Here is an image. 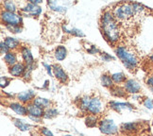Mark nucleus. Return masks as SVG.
Instances as JSON below:
<instances>
[{
	"label": "nucleus",
	"instance_id": "f257e3e1",
	"mask_svg": "<svg viewBox=\"0 0 153 136\" xmlns=\"http://www.w3.org/2000/svg\"><path fill=\"white\" fill-rule=\"evenodd\" d=\"M102 27L105 35L111 41H116L119 36L118 27L116 26V23L114 20L113 16L109 13H106L102 18Z\"/></svg>",
	"mask_w": 153,
	"mask_h": 136
},
{
	"label": "nucleus",
	"instance_id": "f03ea898",
	"mask_svg": "<svg viewBox=\"0 0 153 136\" xmlns=\"http://www.w3.org/2000/svg\"><path fill=\"white\" fill-rule=\"evenodd\" d=\"M117 55L120 58L124 65L131 71V72H136L137 66L139 64V60L136 54L128 52L124 47H119L116 50Z\"/></svg>",
	"mask_w": 153,
	"mask_h": 136
},
{
	"label": "nucleus",
	"instance_id": "7ed1b4c3",
	"mask_svg": "<svg viewBox=\"0 0 153 136\" xmlns=\"http://www.w3.org/2000/svg\"><path fill=\"white\" fill-rule=\"evenodd\" d=\"M2 20L7 23L9 26H18V24L21 23V17L13 13L6 11L2 13Z\"/></svg>",
	"mask_w": 153,
	"mask_h": 136
},
{
	"label": "nucleus",
	"instance_id": "20e7f679",
	"mask_svg": "<svg viewBox=\"0 0 153 136\" xmlns=\"http://www.w3.org/2000/svg\"><path fill=\"white\" fill-rule=\"evenodd\" d=\"M99 129L106 134H114L117 132V127L111 120H104L100 123Z\"/></svg>",
	"mask_w": 153,
	"mask_h": 136
},
{
	"label": "nucleus",
	"instance_id": "39448f33",
	"mask_svg": "<svg viewBox=\"0 0 153 136\" xmlns=\"http://www.w3.org/2000/svg\"><path fill=\"white\" fill-rule=\"evenodd\" d=\"M125 88L127 92L131 94H137L141 92V86L136 80H128L125 83Z\"/></svg>",
	"mask_w": 153,
	"mask_h": 136
},
{
	"label": "nucleus",
	"instance_id": "423d86ee",
	"mask_svg": "<svg viewBox=\"0 0 153 136\" xmlns=\"http://www.w3.org/2000/svg\"><path fill=\"white\" fill-rule=\"evenodd\" d=\"M53 72H54V75H55V77H56L58 80H60L62 82H65L66 81V80H67V75L64 73V71L62 69L61 66L57 65V64L53 65Z\"/></svg>",
	"mask_w": 153,
	"mask_h": 136
},
{
	"label": "nucleus",
	"instance_id": "0eeeda50",
	"mask_svg": "<svg viewBox=\"0 0 153 136\" xmlns=\"http://www.w3.org/2000/svg\"><path fill=\"white\" fill-rule=\"evenodd\" d=\"M101 109V103L99 101V99L97 98H93L90 100L89 103V107H88V110H89L91 113L93 114H97Z\"/></svg>",
	"mask_w": 153,
	"mask_h": 136
},
{
	"label": "nucleus",
	"instance_id": "6e6552de",
	"mask_svg": "<svg viewBox=\"0 0 153 136\" xmlns=\"http://www.w3.org/2000/svg\"><path fill=\"white\" fill-rule=\"evenodd\" d=\"M24 71H25V68H24V66H23V64L15 63L14 65H13L10 67V73L14 77H19L24 73Z\"/></svg>",
	"mask_w": 153,
	"mask_h": 136
},
{
	"label": "nucleus",
	"instance_id": "1a4fd4ad",
	"mask_svg": "<svg viewBox=\"0 0 153 136\" xmlns=\"http://www.w3.org/2000/svg\"><path fill=\"white\" fill-rule=\"evenodd\" d=\"M27 110V113L31 116L39 117L41 115H43V110L36 105H29Z\"/></svg>",
	"mask_w": 153,
	"mask_h": 136
},
{
	"label": "nucleus",
	"instance_id": "9d476101",
	"mask_svg": "<svg viewBox=\"0 0 153 136\" xmlns=\"http://www.w3.org/2000/svg\"><path fill=\"white\" fill-rule=\"evenodd\" d=\"M66 48L64 46H58V48L55 51V57L58 61H62L66 57Z\"/></svg>",
	"mask_w": 153,
	"mask_h": 136
},
{
	"label": "nucleus",
	"instance_id": "9b49d317",
	"mask_svg": "<svg viewBox=\"0 0 153 136\" xmlns=\"http://www.w3.org/2000/svg\"><path fill=\"white\" fill-rule=\"evenodd\" d=\"M24 10L27 11V13H31L32 15H38L41 13L40 7H38L37 5H34L32 3L28 4L27 7L24 9Z\"/></svg>",
	"mask_w": 153,
	"mask_h": 136
},
{
	"label": "nucleus",
	"instance_id": "f8f14e48",
	"mask_svg": "<svg viewBox=\"0 0 153 136\" xmlns=\"http://www.w3.org/2000/svg\"><path fill=\"white\" fill-rule=\"evenodd\" d=\"M22 54H23V58H24V60L27 62V65L28 66L31 65V64L33 63V58H32L31 52L29 51V49H27V47H25L22 51Z\"/></svg>",
	"mask_w": 153,
	"mask_h": 136
},
{
	"label": "nucleus",
	"instance_id": "ddd939ff",
	"mask_svg": "<svg viewBox=\"0 0 153 136\" xmlns=\"http://www.w3.org/2000/svg\"><path fill=\"white\" fill-rule=\"evenodd\" d=\"M10 108L13 109L16 114H21V115H26L27 114V110L23 107V106H21L20 104H17V103H13L10 105Z\"/></svg>",
	"mask_w": 153,
	"mask_h": 136
},
{
	"label": "nucleus",
	"instance_id": "4468645a",
	"mask_svg": "<svg viewBox=\"0 0 153 136\" xmlns=\"http://www.w3.org/2000/svg\"><path fill=\"white\" fill-rule=\"evenodd\" d=\"M34 97V94L33 92L31 91H26V92H23V93H20L18 94V98L21 101H28L29 99H31L32 97Z\"/></svg>",
	"mask_w": 153,
	"mask_h": 136
},
{
	"label": "nucleus",
	"instance_id": "2eb2a0df",
	"mask_svg": "<svg viewBox=\"0 0 153 136\" xmlns=\"http://www.w3.org/2000/svg\"><path fill=\"white\" fill-rule=\"evenodd\" d=\"M111 108L114 109L115 111H120L121 109H126V108H128V109H132V106L131 104H126V103H117V102H111Z\"/></svg>",
	"mask_w": 153,
	"mask_h": 136
},
{
	"label": "nucleus",
	"instance_id": "dca6fc26",
	"mask_svg": "<svg viewBox=\"0 0 153 136\" xmlns=\"http://www.w3.org/2000/svg\"><path fill=\"white\" fill-rule=\"evenodd\" d=\"M49 104H50L49 100L45 99V98H36L34 100V105L38 106V107H40L41 109L48 107Z\"/></svg>",
	"mask_w": 153,
	"mask_h": 136
},
{
	"label": "nucleus",
	"instance_id": "f3484780",
	"mask_svg": "<svg viewBox=\"0 0 153 136\" xmlns=\"http://www.w3.org/2000/svg\"><path fill=\"white\" fill-rule=\"evenodd\" d=\"M4 44L7 45L8 48H14L17 45H18L19 42L17 41L16 39H13V38H10V37H8L5 39V42Z\"/></svg>",
	"mask_w": 153,
	"mask_h": 136
},
{
	"label": "nucleus",
	"instance_id": "a211bd4d",
	"mask_svg": "<svg viewBox=\"0 0 153 136\" xmlns=\"http://www.w3.org/2000/svg\"><path fill=\"white\" fill-rule=\"evenodd\" d=\"M4 60L8 64H10V65H13V64L14 65V63L16 62V57L13 53H7L4 57Z\"/></svg>",
	"mask_w": 153,
	"mask_h": 136
},
{
	"label": "nucleus",
	"instance_id": "6ab92c4d",
	"mask_svg": "<svg viewBox=\"0 0 153 136\" xmlns=\"http://www.w3.org/2000/svg\"><path fill=\"white\" fill-rule=\"evenodd\" d=\"M111 79H113L114 81L120 83V82L126 80V76H125L124 74H123V73H116V74H114V75H113V77H111Z\"/></svg>",
	"mask_w": 153,
	"mask_h": 136
},
{
	"label": "nucleus",
	"instance_id": "aec40b11",
	"mask_svg": "<svg viewBox=\"0 0 153 136\" xmlns=\"http://www.w3.org/2000/svg\"><path fill=\"white\" fill-rule=\"evenodd\" d=\"M122 129L127 132H132L134 129H136V124L134 123H127V124H123L121 126Z\"/></svg>",
	"mask_w": 153,
	"mask_h": 136
},
{
	"label": "nucleus",
	"instance_id": "412c9836",
	"mask_svg": "<svg viewBox=\"0 0 153 136\" xmlns=\"http://www.w3.org/2000/svg\"><path fill=\"white\" fill-rule=\"evenodd\" d=\"M101 82H102V85L104 86H111V84H113V79H111L110 77L104 75L101 77Z\"/></svg>",
	"mask_w": 153,
	"mask_h": 136
},
{
	"label": "nucleus",
	"instance_id": "4be33fe9",
	"mask_svg": "<svg viewBox=\"0 0 153 136\" xmlns=\"http://www.w3.org/2000/svg\"><path fill=\"white\" fill-rule=\"evenodd\" d=\"M58 114V111L56 110H53V109H49L45 113V118H51V117H54Z\"/></svg>",
	"mask_w": 153,
	"mask_h": 136
},
{
	"label": "nucleus",
	"instance_id": "5701e85b",
	"mask_svg": "<svg viewBox=\"0 0 153 136\" xmlns=\"http://www.w3.org/2000/svg\"><path fill=\"white\" fill-rule=\"evenodd\" d=\"M14 124L17 126V128H19L20 129H22V131H27V129H28V125H27V124H23L22 121H19V120H14Z\"/></svg>",
	"mask_w": 153,
	"mask_h": 136
},
{
	"label": "nucleus",
	"instance_id": "b1692460",
	"mask_svg": "<svg viewBox=\"0 0 153 136\" xmlns=\"http://www.w3.org/2000/svg\"><path fill=\"white\" fill-rule=\"evenodd\" d=\"M97 124V120L95 117H88L86 119V125L88 127H95Z\"/></svg>",
	"mask_w": 153,
	"mask_h": 136
},
{
	"label": "nucleus",
	"instance_id": "393cba45",
	"mask_svg": "<svg viewBox=\"0 0 153 136\" xmlns=\"http://www.w3.org/2000/svg\"><path fill=\"white\" fill-rule=\"evenodd\" d=\"M146 84L148 85V87L149 88V89L152 91V93H153V76H150V77H149L148 79H146Z\"/></svg>",
	"mask_w": 153,
	"mask_h": 136
},
{
	"label": "nucleus",
	"instance_id": "a878e982",
	"mask_svg": "<svg viewBox=\"0 0 153 136\" xmlns=\"http://www.w3.org/2000/svg\"><path fill=\"white\" fill-rule=\"evenodd\" d=\"M5 7L6 9H7L10 13H13V11L15 10V7L13 2H6L5 3Z\"/></svg>",
	"mask_w": 153,
	"mask_h": 136
},
{
	"label": "nucleus",
	"instance_id": "bb28decb",
	"mask_svg": "<svg viewBox=\"0 0 153 136\" xmlns=\"http://www.w3.org/2000/svg\"><path fill=\"white\" fill-rule=\"evenodd\" d=\"M7 28L10 29L11 32H14V33H17V32L21 31V28L18 26H8Z\"/></svg>",
	"mask_w": 153,
	"mask_h": 136
},
{
	"label": "nucleus",
	"instance_id": "cd10ccee",
	"mask_svg": "<svg viewBox=\"0 0 153 136\" xmlns=\"http://www.w3.org/2000/svg\"><path fill=\"white\" fill-rule=\"evenodd\" d=\"M111 92H117L116 94H114L115 96H118V97H124L126 92H124L122 89H120V88H115V89H114Z\"/></svg>",
	"mask_w": 153,
	"mask_h": 136
},
{
	"label": "nucleus",
	"instance_id": "c85d7f7f",
	"mask_svg": "<svg viewBox=\"0 0 153 136\" xmlns=\"http://www.w3.org/2000/svg\"><path fill=\"white\" fill-rule=\"evenodd\" d=\"M144 104H145L146 107L149 108V109H152L153 108V100H151V99H146Z\"/></svg>",
	"mask_w": 153,
	"mask_h": 136
},
{
	"label": "nucleus",
	"instance_id": "c756f323",
	"mask_svg": "<svg viewBox=\"0 0 153 136\" xmlns=\"http://www.w3.org/2000/svg\"><path fill=\"white\" fill-rule=\"evenodd\" d=\"M7 51H8V47L7 45H6L4 43H1V53L2 54H7Z\"/></svg>",
	"mask_w": 153,
	"mask_h": 136
},
{
	"label": "nucleus",
	"instance_id": "7c9ffc66",
	"mask_svg": "<svg viewBox=\"0 0 153 136\" xmlns=\"http://www.w3.org/2000/svg\"><path fill=\"white\" fill-rule=\"evenodd\" d=\"M43 132H44L45 135H48V136H53V134L48 131V129H43Z\"/></svg>",
	"mask_w": 153,
	"mask_h": 136
},
{
	"label": "nucleus",
	"instance_id": "2f4dec72",
	"mask_svg": "<svg viewBox=\"0 0 153 136\" xmlns=\"http://www.w3.org/2000/svg\"><path fill=\"white\" fill-rule=\"evenodd\" d=\"M149 62H150L151 63H153V54L150 55V57H149Z\"/></svg>",
	"mask_w": 153,
	"mask_h": 136
}]
</instances>
